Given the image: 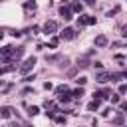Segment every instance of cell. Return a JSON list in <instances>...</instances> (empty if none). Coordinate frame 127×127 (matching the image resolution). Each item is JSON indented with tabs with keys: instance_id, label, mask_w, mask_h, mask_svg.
<instances>
[{
	"instance_id": "obj_1",
	"label": "cell",
	"mask_w": 127,
	"mask_h": 127,
	"mask_svg": "<svg viewBox=\"0 0 127 127\" xmlns=\"http://www.w3.org/2000/svg\"><path fill=\"white\" fill-rule=\"evenodd\" d=\"M34 64H36V58H28V60L24 62V65L20 67V71H24V73H26L28 69H32V67H34Z\"/></svg>"
},
{
	"instance_id": "obj_2",
	"label": "cell",
	"mask_w": 127,
	"mask_h": 127,
	"mask_svg": "<svg viewBox=\"0 0 127 127\" xmlns=\"http://www.w3.org/2000/svg\"><path fill=\"white\" fill-rule=\"evenodd\" d=\"M54 30H56V22H46L44 24V32L46 34H54Z\"/></svg>"
},
{
	"instance_id": "obj_3",
	"label": "cell",
	"mask_w": 127,
	"mask_h": 127,
	"mask_svg": "<svg viewBox=\"0 0 127 127\" xmlns=\"http://www.w3.org/2000/svg\"><path fill=\"white\" fill-rule=\"evenodd\" d=\"M62 38H65V40H71V38H75V32H73L71 28H65V30L62 32Z\"/></svg>"
},
{
	"instance_id": "obj_4",
	"label": "cell",
	"mask_w": 127,
	"mask_h": 127,
	"mask_svg": "<svg viewBox=\"0 0 127 127\" xmlns=\"http://www.w3.org/2000/svg\"><path fill=\"white\" fill-rule=\"evenodd\" d=\"M105 44H107V38L105 36H97L95 38V46H105Z\"/></svg>"
},
{
	"instance_id": "obj_5",
	"label": "cell",
	"mask_w": 127,
	"mask_h": 127,
	"mask_svg": "<svg viewBox=\"0 0 127 127\" xmlns=\"http://www.w3.org/2000/svg\"><path fill=\"white\" fill-rule=\"evenodd\" d=\"M60 12H62V16H64V18H65V20H69V18H71V12H69V10H67V8H62V10H60Z\"/></svg>"
},
{
	"instance_id": "obj_6",
	"label": "cell",
	"mask_w": 127,
	"mask_h": 127,
	"mask_svg": "<svg viewBox=\"0 0 127 127\" xmlns=\"http://www.w3.org/2000/svg\"><path fill=\"white\" fill-rule=\"evenodd\" d=\"M107 79H109V75H107V73H99V75H97V81H99V83H105Z\"/></svg>"
},
{
	"instance_id": "obj_7",
	"label": "cell",
	"mask_w": 127,
	"mask_h": 127,
	"mask_svg": "<svg viewBox=\"0 0 127 127\" xmlns=\"http://www.w3.org/2000/svg\"><path fill=\"white\" fill-rule=\"evenodd\" d=\"M0 111H2V117H10V111H12V109H10V107H2Z\"/></svg>"
},
{
	"instance_id": "obj_8",
	"label": "cell",
	"mask_w": 127,
	"mask_h": 127,
	"mask_svg": "<svg viewBox=\"0 0 127 127\" xmlns=\"http://www.w3.org/2000/svg\"><path fill=\"white\" fill-rule=\"evenodd\" d=\"M81 95H83V89H81V87H79V89H75V91H73V97H81Z\"/></svg>"
},
{
	"instance_id": "obj_9",
	"label": "cell",
	"mask_w": 127,
	"mask_h": 127,
	"mask_svg": "<svg viewBox=\"0 0 127 127\" xmlns=\"http://www.w3.org/2000/svg\"><path fill=\"white\" fill-rule=\"evenodd\" d=\"M28 113H30V115H36V113H38V107H30Z\"/></svg>"
},
{
	"instance_id": "obj_10",
	"label": "cell",
	"mask_w": 127,
	"mask_h": 127,
	"mask_svg": "<svg viewBox=\"0 0 127 127\" xmlns=\"http://www.w3.org/2000/svg\"><path fill=\"white\" fill-rule=\"evenodd\" d=\"M87 2H89V4H93V0H87Z\"/></svg>"
},
{
	"instance_id": "obj_11",
	"label": "cell",
	"mask_w": 127,
	"mask_h": 127,
	"mask_svg": "<svg viewBox=\"0 0 127 127\" xmlns=\"http://www.w3.org/2000/svg\"><path fill=\"white\" fill-rule=\"evenodd\" d=\"M0 40H2V32H0Z\"/></svg>"
}]
</instances>
